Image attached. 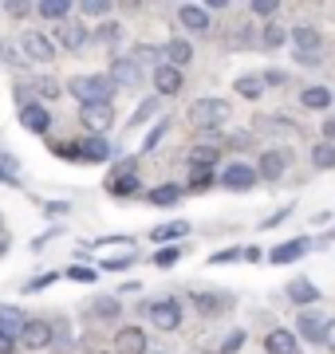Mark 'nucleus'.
I'll return each mask as SVG.
<instances>
[{"label": "nucleus", "instance_id": "nucleus-1", "mask_svg": "<svg viewBox=\"0 0 335 354\" xmlns=\"http://www.w3.org/2000/svg\"><path fill=\"white\" fill-rule=\"evenodd\" d=\"M67 91L79 99V106H111L115 83H111V75H75L67 83Z\"/></svg>", "mask_w": 335, "mask_h": 354}, {"label": "nucleus", "instance_id": "nucleus-2", "mask_svg": "<svg viewBox=\"0 0 335 354\" xmlns=\"http://www.w3.org/2000/svg\"><path fill=\"white\" fill-rule=\"evenodd\" d=\"M233 106L225 99H194L190 102V111H185V118H190V127L197 130H217L229 122Z\"/></svg>", "mask_w": 335, "mask_h": 354}, {"label": "nucleus", "instance_id": "nucleus-3", "mask_svg": "<svg viewBox=\"0 0 335 354\" xmlns=\"http://www.w3.org/2000/svg\"><path fill=\"white\" fill-rule=\"evenodd\" d=\"M134 165H138V158H130V162H123L115 169V174H111V181H107V193H111V197H134V193H138V174H134Z\"/></svg>", "mask_w": 335, "mask_h": 354}, {"label": "nucleus", "instance_id": "nucleus-4", "mask_svg": "<svg viewBox=\"0 0 335 354\" xmlns=\"http://www.w3.org/2000/svg\"><path fill=\"white\" fill-rule=\"evenodd\" d=\"M150 327L154 330H178L181 327V304L178 299H158V304H150Z\"/></svg>", "mask_w": 335, "mask_h": 354}, {"label": "nucleus", "instance_id": "nucleus-5", "mask_svg": "<svg viewBox=\"0 0 335 354\" xmlns=\"http://www.w3.org/2000/svg\"><path fill=\"white\" fill-rule=\"evenodd\" d=\"M257 169H253V165H245V162H233L229 169H225V174H221V185H225V189H233V193H248L253 189V185H257Z\"/></svg>", "mask_w": 335, "mask_h": 354}, {"label": "nucleus", "instance_id": "nucleus-6", "mask_svg": "<svg viewBox=\"0 0 335 354\" xmlns=\"http://www.w3.org/2000/svg\"><path fill=\"white\" fill-rule=\"evenodd\" d=\"M288 39H292L296 55H320V48H323L320 28H311V24H296V28H288Z\"/></svg>", "mask_w": 335, "mask_h": 354}, {"label": "nucleus", "instance_id": "nucleus-7", "mask_svg": "<svg viewBox=\"0 0 335 354\" xmlns=\"http://www.w3.org/2000/svg\"><path fill=\"white\" fill-rule=\"evenodd\" d=\"M79 122L91 130V138H103V130L115 122V106H79Z\"/></svg>", "mask_w": 335, "mask_h": 354}, {"label": "nucleus", "instance_id": "nucleus-8", "mask_svg": "<svg viewBox=\"0 0 335 354\" xmlns=\"http://www.w3.org/2000/svg\"><path fill=\"white\" fill-rule=\"evenodd\" d=\"M55 335H52V323L48 319H28L24 335H20V346H28V351H44V346H52Z\"/></svg>", "mask_w": 335, "mask_h": 354}, {"label": "nucleus", "instance_id": "nucleus-9", "mask_svg": "<svg viewBox=\"0 0 335 354\" xmlns=\"http://www.w3.org/2000/svg\"><path fill=\"white\" fill-rule=\"evenodd\" d=\"M300 315V335L308 342H323V335H327V327H332V319L327 311H296Z\"/></svg>", "mask_w": 335, "mask_h": 354}, {"label": "nucleus", "instance_id": "nucleus-10", "mask_svg": "<svg viewBox=\"0 0 335 354\" xmlns=\"http://www.w3.org/2000/svg\"><path fill=\"white\" fill-rule=\"evenodd\" d=\"M111 83H115V87H123V91H138L142 87V67L134 64V59H115V64H111Z\"/></svg>", "mask_w": 335, "mask_h": 354}, {"label": "nucleus", "instance_id": "nucleus-11", "mask_svg": "<svg viewBox=\"0 0 335 354\" xmlns=\"http://www.w3.org/2000/svg\"><path fill=\"white\" fill-rule=\"evenodd\" d=\"M20 48H24V55L28 59H36V64L55 59V39H48L44 32H28V36L20 39Z\"/></svg>", "mask_w": 335, "mask_h": 354}, {"label": "nucleus", "instance_id": "nucleus-12", "mask_svg": "<svg viewBox=\"0 0 335 354\" xmlns=\"http://www.w3.org/2000/svg\"><path fill=\"white\" fill-rule=\"evenodd\" d=\"M20 122L32 134H48L52 130V114H48V106H39V102H28V106H20Z\"/></svg>", "mask_w": 335, "mask_h": 354}, {"label": "nucleus", "instance_id": "nucleus-13", "mask_svg": "<svg viewBox=\"0 0 335 354\" xmlns=\"http://www.w3.org/2000/svg\"><path fill=\"white\" fill-rule=\"evenodd\" d=\"M264 351H269V354H296L300 351V339L288 327H272L269 335H264Z\"/></svg>", "mask_w": 335, "mask_h": 354}, {"label": "nucleus", "instance_id": "nucleus-14", "mask_svg": "<svg viewBox=\"0 0 335 354\" xmlns=\"http://www.w3.org/2000/svg\"><path fill=\"white\" fill-rule=\"evenodd\" d=\"M178 24L185 28V32H209L206 4H178Z\"/></svg>", "mask_w": 335, "mask_h": 354}, {"label": "nucleus", "instance_id": "nucleus-15", "mask_svg": "<svg viewBox=\"0 0 335 354\" xmlns=\"http://www.w3.org/2000/svg\"><path fill=\"white\" fill-rule=\"evenodd\" d=\"M146 335H142V327H123L115 335V354H146Z\"/></svg>", "mask_w": 335, "mask_h": 354}, {"label": "nucleus", "instance_id": "nucleus-16", "mask_svg": "<svg viewBox=\"0 0 335 354\" xmlns=\"http://www.w3.org/2000/svg\"><path fill=\"white\" fill-rule=\"evenodd\" d=\"M311 248L308 236H296V241H284L280 248H272L269 252V264H292V260H300V256Z\"/></svg>", "mask_w": 335, "mask_h": 354}, {"label": "nucleus", "instance_id": "nucleus-17", "mask_svg": "<svg viewBox=\"0 0 335 354\" xmlns=\"http://www.w3.org/2000/svg\"><path fill=\"white\" fill-rule=\"evenodd\" d=\"M284 169H288V150H269V153H260L257 174L264 177V181H276V177H284Z\"/></svg>", "mask_w": 335, "mask_h": 354}, {"label": "nucleus", "instance_id": "nucleus-18", "mask_svg": "<svg viewBox=\"0 0 335 354\" xmlns=\"http://www.w3.org/2000/svg\"><path fill=\"white\" fill-rule=\"evenodd\" d=\"M150 79H154L158 95H178V91H181V71H178V67H170V64H158Z\"/></svg>", "mask_w": 335, "mask_h": 354}, {"label": "nucleus", "instance_id": "nucleus-19", "mask_svg": "<svg viewBox=\"0 0 335 354\" xmlns=\"http://www.w3.org/2000/svg\"><path fill=\"white\" fill-rule=\"evenodd\" d=\"M24 327H28V315L20 311V307H0V335H8V339L20 342Z\"/></svg>", "mask_w": 335, "mask_h": 354}, {"label": "nucleus", "instance_id": "nucleus-20", "mask_svg": "<svg viewBox=\"0 0 335 354\" xmlns=\"http://www.w3.org/2000/svg\"><path fill=\"white\" fill-rule=\"evenodd\" d=\"M87 39H91V32L83 24H60V28H55V44L67 48V51H79Z\"/></svg>", "mask_w": 335, "mask_h": 354}, {"label": "nucleus", "instance_id": "nucleus-21", "mask_svg": "<svg viewBox=\"0 0 335 354\" xmlns=\"http://www.w3.org/2000/svg\"><path fill=\"white\" fill-rule=\"evenodd\" d=\"M288 299L300 307H311V304H320V288L311 283V279H292L288 283Z\"/></svg>", "mask_w": 335, "mask_h": 354}, {"label": "nucleus", "instance_id": "nucleus-22", "mask_svg": "<svg viewBox=\"0 0 335 354\" xmlns=\"http://www.w3.org/2000/svg\"><path fill=\"white\" fill-rule=\"evenodd\" d=\"M79 158H83V162H111L115 153H111V142L107 138H87L79 146Z\"/></svg>", "mask_w": 335, "mask_h": 354}, {"label": "nucleus", "instance_id": "nucleus-23", "mask_svg": "<svg viewBox=\"0 0 335 354\" xmlns=\"http://www.w3.org/2000/svg\"><path fill=\"white\" fill-rule=\"evenodd\" d=\"M233 91H237V95H241V99H248V102H257L260 95H264V75H241L237 79V83H233Z\"/></svg>", "mask_w": 335, "mask_h": 354}, {"label": "nucleus", "instance_id": "nucleus-24", "mask_svg": "<svg viewBox=\"0 0 335 354\" xmlns=\"http://www.w3.org/2000/svg\"><path fill=\"white\" fill-rule=\"evenodd\" d=\"M162 51H166V64H170V67H178V71L190 64V59H194V48H190L185 39H170Z\"/></svg>", "mask_w": 335, "mask_h": 354}, {"label": "nucleus", "instance_id": "nucleus-25", "mask_svg": "<svg viewBox=\"0 0 335 354\" xmlns=\"http://www.w3.org/2000/svg\"><path fill=\"white\" fill-rule=\"evenodd\" d=\"M300 102H304L308 111H327L335 102V95L327 87H308V91H300Z\"/></svg>", "mask_w": 335, "mask_h": 354}, {"label": "nucleus", "instance_id": "nucleus-26", "mask_svg": "<svg viewBox=\"0 0 335 354\" xmlns=\"http://www.w3.org/2000/svg\"><path fill=\"white\" fill-rule=\"evenodd\" d=\"M217 158H221L217 146H194V150H190V165H194V169H213Z\"/></svg>", "mask_w": 335, "mask_h": 354}, {"label": "nucleus", "instance_id": "nucleus-27", "mask_svg": "<svg viewBox=\"0 0 335 354\" xmlns=\"http://www.w3.org/2000/svg\"><path fill=\"white\" fill-rule=\"evenodd\" d=\"M36 12L44 16V20H67V16H71V4H67V0H44V4H36Z\"/></svg>", "mask_w": 335, "mask_h": 354}, {"label": "nucleus", "instance_id": "nucleus-28", "mask_svg": "<svg viewBox=\"0 0 335 354\" xmlns=\"http://www.w3.org/2000/svg\"><path fill=\"white\" fill-rule=\"evenodd\" d=\"M91 315H95V319H118V315H123V307H118L115 295H103V299H95V304H91Z\"/></svg>", "mask_w": 335, "mask_h": 354}, {"label": "nucleus", "instance_id": "nucleus-29", "mask_svg": "<svg viewBox=\"0 0 335 354\" xmlns=\"http://www.w3.org/2000/svg\"><path fill=\"white\" fill-rule=\"evenodd\" d=\"M130 59H134L138 67H146V64H158V59H166V51L154 48V44H138V48L130 51Z\"/></svg>", "mask_w": 335, "mask_h": 354}, {"label": "nucleus", "instance_id": "nucleus-30", "mask_svg": "<svg viewBox=\"0 0 335 354\" xmlns=\"http://www.w3.org/2000/svg\"><path fill=\"white\" fill-rule=\"evenodd\" d=\"M146 201H150V205H178L181 201V189H178V185H158V189L146 193Z\"/></svg>", "mask_w": 335, "mask_h": 354}, {"label": "nucleus", "instance_id": "nucleus-31", "mask_svg": "<svg viewBox=\"0 0 335 354\" xmlns=\"http://www.w3.org/2000/svg\"><path fill=\"white\" fill-rule=\"evenodd\" d=\"M311 165H316V169H332L335 165V146L332 142H320V146L311 150Z\"/></svg>", "mask_w": 335, "mask_h": 354}, {"label": "nucleus", "instance_id": "nucleus-32", "mask_svg": "<svg viewBox=\"0 0 335 354\" xmlns=\"http://www.w3.org/2000/svg\"><path fill=\"white\" fill-rule=\"evenodd\" d=\"M185 232H190V225H185V221H174V225H158L150 236H154V241H178Z\"/></svg>", "mask_w": 335, "mask_h": 354}, {"label": "nucleus", "instance_id": "nucleus-33", "mask_svg": "<svg viewBox=\"0 0 335 354\" xmlns=\"http://www.w3.org/2000/svg\"><path fill=\"white\" fill-rule=\"evenodd\" d=\"M190 299H194V307L201 311V315H217V307H221V299L217 295H209V291H194Z\"/></svg>", "mask_w": 335, "mask_h": 354}, {"label": "nucleus", "instance_id": "nucleus-34", "mask_svg": "<svg viewBox=\"0 0 335 354\" xmlns=\"http://www.w3.org/2000/svg\"><path fill=\"white\" fill-rule=\"evenodd\" d=\"M284 39H288V32H284L280 24H264L260 28V44H264V48H280Z\"/></svg>", "mask_w": 335, "mask_h": 354}, {"label": "nucleus", "instance_id": "nucleus-35", "mask_svg": "<svg viewBox=\"0 0 335 354\" xmlns=\"http://www.w3.org/2000/svg\"><path fill=\"white\" fill-rule=\"evenodd\" d=\"M166 130H170V118L154 122V130H150V134H146V142H142V153H154V150H158V142L166 138Z\"/></svg>", "mask_w": 335, "mask_h": 354}, {"label": "nucleus", "instance_id": "nucleus-36", "mask_svg": "<svg viewBox=\"0 0 335 354\" xmlns=\"http://www.w3.org/2000/svg\"><path fill=\"white\" fill-rule=\"evenodd\" d=\"M260 122V130H269V134H292V122H288V118H257Z\"/></svg>", "mask_w": 335, "mask_h": 354}, {"label": "nucleus", "instance_id": "nucleus-37", "mask_svg": "<svg viewBox=\"0 0 335 354\" xmlns=\"http://www.w3.org/2000/svg\"><path fill=\"white\" fill-rule=\"evenodd\" d=\"M209 185H213V169H194L190 174V189L194 193H206Z\"/></svg>", "mask_w": 335, "mask_h": 354}, {"label": "nucleus", "instance_id": "nucleus-38", "mask_svg": "<svg viewBox=\"0 0 335 354\" xmlns=\"http://www.w3.org/2000/svg\"><path fill=\"white\" fill-rule=\"evenodd\" d=\"M79 12H83V16H107V12H111V0H83V4H79Z\"/></svg>", "mask_w": 335, "mask_h": 354}, {"label": "nucleus", "instance_id": "nucleus-39", "mask_svg": "<svg viewBox=\"0 0 335 354\" xmlns=\"http://www.w3.org/2000/svg\"><path fill=\"white\" fill-rule=\"evenodd\" d=\"M36 95H44V99L52 102L55 95H64V91H60V83H55L52 75H48V79H36Z\"/></svg>", "mask_w": 335, "mask_h": 354}, {"label": "nucleus", "instance_id": "nucleus-40", "mask_svg": "<svg viewBox=\"0 0 335 354\" xmlns=\"http://www.w3.org/2000/svg\"><path fill=\"white\" fill-rule=\"evenodd\" d=\"M150 114H158V99H146V102H142L138 111H134V118H130V127H142Z\"/></svg>", "mask_w": 335, "mask_h": 354}, {"label": "nucleus", "instance_id": "nucleus-41", "mask_svg": "<svg viewBox=\"0 0 335 354\" xmlns=\"http://www.w3.org/2000/svg\"><path fill=\"white\" fill-rule=\"evenodd\" d=\"M248 8H253L257 16H269V20H272V16L280 12V0H253Z\"/></svg>", "mask_w": 335, "mask_h": 354}, {"label": "nucleus", "instance_id": "nucleus-42", "mask_svg": "<svg viewBox=\"0 0 335 354\" xmlns=\"http://www.w3.org/2000/svg\"><path fill=\"white\" fill-rule=\"evenodd\" d=\"M95 36L103 39V44H118V36H123V24H115V20H111V24H99V32H95Z\"/></svg>", "mask_w": 335, "mask_h": 354}, {"label": "nucleus", "instance_id": "nucleus-43", "mask_svg": "<svg viewBox=\"0 0 335 354\" xmlns=\"http://www.w3.org/2000/svg\"><path fill=\"white\" fill-rule=\"evenodd\" d=\"M245 346V330L237 327V330H229V339H225V346H221V354H237Z\"/></svg>", "mask_w": 335, "mask_h": 354}, {"label": "nucleus", "instance_id": "nucleus-44", "mask_svg": "<svg viewBox=\"0 0 335 354\" xmlns=\"http://www.w3.org/2000/svg\"><path fill=\"white\" fill-rule=\"evenodd\" d=\"M233 260H245V248H225V252L209 256V264H233Z\"/></svg>", "mask_w": 335, "mask_h": 354}, {"label": "nucleus", "instance_id": "nucleus-45", "mask_svg": "<svg viewBox=\"0 0 335 354\" xmlns=\"http://www.w3.org/2000/svg\"><path fill=\"white\" fill-rule=\"evenodd\" d=\"M178 260H181V248H162V252L154 256L158 268H170V264H178Z\"/></svg>", "mask_w": 335, "mask_h": 354}, {"label": "nucleus", "instance_id": "nucleus-46", "mask_svg": "<svg viewBox=\"0 0 335 354\" xmlns=\"http://www.w3.org/2000/svg\"><path fill=\"white\" fill-rule=\"evenodd\" d=\"M4 12L20 20V16H28V12H32V4H24V0H8V4H4Z\"/></svg>", "mask_w": 335, "mask_h": 354}, {"label": "nucleus", "instance_id": "nucleus-47", "mask_svg": "<svg viewBox=\"0 0 335 354\" xmlns=\"http://www.w3.org/2000/svg\"><path fill=\"white\" fill-rule=\"evenodd\" d=\"M67 279H75V283H91V279H95V272H91V268H71V272H67Z\"/></svg>", "mask_w": 335, "mask_h": 354}, {"label": "nucleus", "instance_id": "nucleus-48", "mask_svg": "<svg viewBox=\"0 0 335 354\" xmlns=\"http://www.w3.org/2000/svg\"><path fill=\"white\" fill-rule=\"evenodd\" d=\"M55 279L60 276H52V272H48V276H36V279H28L24 283V291H39V288H48V283H55Z\"/></svg>", "mask_w": 335, "mask_h": 354}, {"label": "nucleus", "instance_id": "nucleus-49", "mask_svg": "<svg viewBox=\"0 0 335 354\" xmlns=\"http://www.w3.org/2000/svg\"><path fill=\"white\" fill-rule=\"evenodd\" d=\"M130 236H111V241H99V248H130Z\"/></svg>", "mask_w": 335, "mask_h": 354}, {"label": "nucleus", "instance_id": "nucleus-50", "mask_svg": "<svg viewBox=\"0 0 335 354\" xmlns=\"http://www.w3.org/2000/svg\"><path fill=\"white\" fill-rule=\"evenodd\" d=\"M288 216H292V209H280L276 216H269V221H260V228H276L280 221H288Z\"/></svg>", "mask_w": 335, "mask_h": 354}, {"label": "nucleus", "instance_id": "nucleus-51", "mask_svg": "<svg viewBox=\"0 0 335 354\" xmlns=\"http://www.w3.org/2000/svg\"><path fill=\"white\" fill-rule=\"evenodd\" d=\"M280 83H288L284 71H269V75H264V87H280Z\"/></svg>", "mask_w": 335, "mask_h": 354}, {"label": "nucleus", "instance_id": "nucleus-52", "mask_svg": "<svg viewBox=\"0 0 335 354\" xmlns=\"http://www.w3.org/2000/svg\"><path fill=\"white\" fill-rule=\"evenodd\" d=\"M16 346H20L16 339H8V335H0V354H16Z\"/></svg>", "mask_w": 335, "mask_h": 354}, {"label": "nucleus", "instance_id": "nucleus-53", "mask_svg": "<svg viewBox=\"0 0 335 354\" xmlns=\"http://www.w3.org/2000/svg\"><path fill=\"white\" fill-rule=\"evenodd\" d=\"M323 142H332V146H335V118H327V122H323Z\"/></svg>", "mask_w": 335, "mask_h": 354}, {"label": "nucleus", "instance_id": "nucleus-54", "mask_svg": "<svg viewBox=\"0 0 335 354\" xmlns=\"http://www.w3.org/2000/svg\"><path fill=\"white\" fill-rule=\"evenodd\" d=\"M107 268H111V272H123V268H130V260L127 256H123V260H107Z\"/></svg>", "mask_w": 335, "mask_h": 354}, {"label": "nucleus", "instance_id": "nucleus-55", "mask_svg": "<svg viewBox=\"0 0 335 354\" xmlns=\"http://www.w3.org/2000/svg\"><path fill=\"white\" fill-rule=\"evenodd\" d=\"M48 213H52V216H60V213H67V201H52V205H48Z\"/></svg>", "mask_w": 335, "mask_h": 354}, {"label": "nucleus", "instance_id": "nucleus-56", "mask_svg": "<svg viewBox=\"0 0 335 354\" xmlns=\"http://www.w3.org/2000/svg\"><path fill=\"white\" fill-rule=\"evenodd\" d=\"M323 346H332L335 351V319H332V327H327V335H323Z\"/></svg>", "mask_w": 335, "mask_h": 354}]
</instances>
